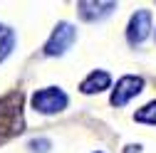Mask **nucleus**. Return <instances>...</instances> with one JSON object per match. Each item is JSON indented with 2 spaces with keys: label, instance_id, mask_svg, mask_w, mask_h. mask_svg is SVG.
Instances as JSON below:
<instances>
[{
  "label": "nucleus",
  "instance_id": "423d86ee",
  "mask_svg": "<svg viewBox=\"0 0 156 153\" xmlns=\"http://www.w3.org/2000/svg\"><path fill=\"white\" fill-rule=\"evenodd\" d=\"M112 10H116V3H97V0H82V3H77V12H80L82 20L87 22H94V20H102L107 17Z\"/></svg>",
  "mask_w": 156,
  "mask_h": 153
},
{
  "label": "nucleus",
  "instance_id": "7ed1b4c3",
  "mask_svg": "<svg viewBox=\"0 0 156 153\" xmlns=\"http://www.w3.org/2000/svg\"><path fill=\"white\" fill-rule=\"evenodd\" d=\"M74 40H77V30L69 22H57V27L50 35V40L45 42V54L47 57H60L74 45Z\"/></svg>",
  "mask_w": 156,
  "mask_h": 153
},
{
  "label": "nucleus",
  "instance_id": "f03ea898",
  "mask_svg": "<svg viewBox=\"0 0 156 153\" xmlns=\"http://www.w3.org/2000/svg\"><path fill=\"white\" fill-rule=\"evenodd\" d=\"M67 104H69L67 94L62 89H57V87H45V89L32 94V109L40 111V114H57Z\"/></svg>",
  "mask_w": 156,
  "mask_h": 153
},
{
  "label": "nucleus",
  "instance_id": "0eeeda50",
  "mask_svg": "<svg viewBox=\"0 0 156 153\" xmlns=\"http://www.w3.org/2000/svg\"><path fill=\"white\" fill-rule=\"evenodd\" d=\"M109 84H112V76L104 69H97V72H92L87 79L80 84V91L82 94H99V91L109 89Z\"/></svg>",
  "mask_w": 156,
  "mask_h": 153
},
{
  "label": "nucleus",
  "instance_id": "39448f33",
  "mask_svg": "<svg viewBox=\"0 0 156 153\" xmlns=\"http://www.w3.org/2000/svg\"><path fill=\"white\" fill-rule=\"evenodd\" d=\"M141 89H144V79H141V76H134V74L122 76V79L116 82V89L112 91V106H124Z\"/></svg>",
  "mask_w": 156,
  "mask_h": 153
},
{
  "label": "nucleus",
  "instance_id": "9b49d317",
  "mask_svg": "<svg viewBox=\"0 0 156 153\" xmlns=\"http://www.w3.org/2000/svg\"><path fill=\"white\" fill-rule=\"evenodd\" d=\"M124 153H141V146H126Z\"/></svg>",
  "mask_w": 156,
  "mask_h": 153
},
{
  "label": "nucleus",
  "instance_id": "1a4fd4ad",
  "mask_svg": "<svg viewBox=\"0 0 156 153\" xmlns=\"http://www.w3.org/2000/svg\"><path fill=\"white\" fill-rule=\"evenodd\" d=\"M134 119L139 124H149V126H156V101H149L144 104L139 111L134 114Z\"/></svg>",
  "mask_w": 156,
  "mask_h": 153
},
{
  "label": "nucleus",
  "instance_id": "9d476101",
  "mask_svg": "<svg viewBox=\"0 0 156 153\" xmlns=\"http://www.w3.org/2000/svg\"><path fill=\"white\" fill-rule=\"evenodd\" d=\"M30 148H32L35 153H47V151H50V141H47V138H32V141H30Z\"/></svg>",
  "mask_w": 156,
  "mask_h": 153
},
{
  "label": "nucleus",
  "instance_id": "6e6552de",
  "mask_svg": "<svg viewBox=\"0 0 156 153\" xmlns=\"http://www.w3.org/2000/svg\"><path fill=\"white\" fill-rule=\"evenodd\" d=\"M12 47H15V32L5 25H0V62L12 52Z\"/></svg>",
  "mask_w": 156,
  "mask_h": 153
},
{
  "label": "nucleus",
  "instance_id": "20e7f679",
  "mask_svg": "<svg viewBox=\"0 0 156 153\" xmlns=\"http://www.w3.org/2000/svg\"><path fill=\"white\" fill-rule=\"evenodd\" d=\"M149 32H151V12L149 10H136L131 15L129 25H126V40H129V45L131 47L141 45L149 37Z\"/></svg>",
  "mask_w": 156,
  "mask_h": 153
},
{
  "label": "nucleus",
  "instance_id": "f257e3e1",
  "mask_svg": "<svg viewBox=\"0 0 156 153\" xmlns=\"http://www.w3.org/2000/svg\"><path fill=\"white\" fill-rule=\"evenodd\" d=\"M25 128L23 116V91H10L0 99V143L15 138Z\"/></svg>",
  "mask_w": 156,
  "mask_h": 153
}]
</instances>
